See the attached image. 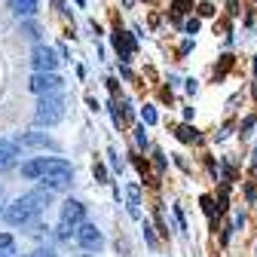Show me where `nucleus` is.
Returning <instances> with one entry per match:
<instances>
[{
	"mask_svg": "<svg viewBox=\"0 0 257 257\" xmlns=\"http://www.w3.org/2000/svg\"><path fill=\"white\" fill-rule=\"evenodd\" d=\"M19 144H28V147H55L46 135H22Z\"/></svg>",
	"mask_w": 257,
	"mask_h": 257,
	"instance_id": "nucleus-11",
	"label": "nucleus"
},
{
	"mask_svg": "<svg viewBox=\"0 0 257 257\" xmlns=\"http://www.w3.org/2000/svg\"><path fill=\"white\" fill-rule=\"evenodd\" d=\"M31 257H55V254H52V251L46 248V251H34V254H31Z\"/></svg>",
	"mask_w": 257,
	"mask_h": 257,
	"instance_id": "nucleus-14",
	"label": "nucleus"
},
{
	"mask_svg": "<svg viewBox=\"0 0 257 257\" xmlns=\"http://www.w3.org/2000/svg\"><path fill=\"white\" fill-rule=\"evenodd\" d=\"M10 254H13V236L0 233V257H10Z\"/></svg>",
	"mask_w": 257,
	"mask_h": 257,
	"instance_id": "nucleus-12",
	"label": "nucleus"
},
{
	"mask_svg": "<svg viewBox=\"0 0 257 257\" xmlns=\"http://www.w3.org/2000/svg\"><path fill=\"white\" fill-rule=\"evenodd\" d=\"M77 242H80L86 251H98V248L104 245L101 230L95 227V223H80V227H77Z\"/></svg>",
	"mask_w": 257,
	"mask_h": 257,
	"instance_id": "nucleus-6",
	"label": "nucleus"
},
{
	"mask_svg": "<svg viewBox=\"0 0 257 257\" xmlns=\"http://www.w3.org/2000/svg\"><path fill=\"white\" fill-rule=\"evenodd\" d=\"M83 217H86V208H83V202H77V199H68L61 205V236H68L71 230L77 233V227L83 223Z\"/></svg>",
	"mask_w": 257,
	"mask_h": 257,
	"instance_id": "nucleus-3",
	"label": "nucleus"
},
{
	"mask_svg": "<svg viewBox=\"0 0 257 257\" xmlns=\"http://www.w3.org/2000/svg\"><path fill=\"white\" fill-rule=\"evenodd\" d=\"M40 181L52 193L64 190V187H71V181H74V169H71V163H64V159H58V156H46V172H43Z\"/></svg>",
	"mask_w": 257,
	"mask_h": 257,
	"instance_id": "nucleus-1",
	"label": "nucleus"
},
{
	"mask_svg": "<svg viewBox=\"0 0 257 257\" xmlns=\"http://www.w3.org/2000/svg\"><path fill=\"white\" fill-rule=\"evenodd\" d=\"M22 37H28V40H37V37H40V28H37L34 22H25V25H22Z\"/></svg>",
	"mask_w": 257,
	"mask_h": 257,
	"instance_id": "nucleus-13",
	"label": "nucleus"
},
{
	"mask_svg": "<svg viewBox=\"0 0 257 257\" xmlns=\"http://www.w3.org/2000/svg\"><path fill=\"white\" fill-rule=\"evenodd\" d=\"M40 211L34 208V205H31L28 202V196H22V199H16L10 208H7V220L13 223V227H22V223H28V220H34Z\"/></svg>",
	"mask_w": 257,
	"mask_h": 257,
	"instance_id": "nucleus-4",
	"label": "nucleus"
},
{
	"mask_svg": "<svg viewBox=\"0 0 257 257\" xmlns=\"http://www.w3.org/2000/svg\"><path fill=\"white\" fill-rule=\"evenodd\" d=\"M28 89L34 92V95H46V92H58L61 89V77L55 71H37L34 77H31Z\"/></svg>",
	"mask_w": 257,
	"mask_h": 257,
	"instance_id": "nucleus-5",
	"label": "nucleus"
},
{
	"mask_svg": "<svg viewBox=\"0 0 257 257\" xmlns=\"http://www.w3.org/2000/svg\"><path fill=\"white\" fill-rule=\"evenodd\" d=\"M43 172H46V156H37V159H31V163H25V166H22V175H25L28 181L43 178Z\"/></svg>",
	"mask_w": 257,
	"mask_h": 257,
	"instance_id": "nucleus-9",
	"label": "nucleus"
},
{
	"mask_svg": "<svg viewBox=\"0 0 257 257\" xmlns=\"http://www.w3.org/2000/svg\"><path fill=\"white\" fill-rule=\"evenodd\" d=\"M31 64H34V71H55L58 68V58L49 46H34V52H31Z\"/></svg>",
	"mask_w": 257,
	"mask_h": 257,
	"instance_id": "nucleus-7",
	"label": "nucleus"
},
{
	"mask_svg": "<svg viewBox=\"0 0 257 257\" xmlns=\"http://www.w3.org/2000/svg\"><path fill=\"white\" fill-rule=\"evenodd\" d=\"M10 13L19 19H28L37 13V0H10Z\"/></svg>",
	"mask_w": 257,
	"mask_h": 257,
	"instance_id": "nucleus-10",
	"label": "nucleus"
},
{
	"mask_svg": "<svg viewBox=\"0 0 257 257\" xmlns=\"http://www.w3.org/2000/svg\"><path fill=\"white\" fill-rule=\"evenodd\" d=\"M144 119H147V122H153V119H156V113H153L150 107H144Z\"/></svg>",
	"mask_w": 257,
	"mask_h": 257,
	"instance_id": "nucleus-15",
	"label": "nucleus"
},
{
	"mask_svg": "<svg viewBox=\"0 0 257 257\" xmlns=\"http://www.w3.org/2000/svg\"><path fill=\"white\" fill-rule=\"evenodd\" d=\"M61 116H64V98L58 92H46L37 104V110H34V122L37 125H55V122H61Z\"/></svg>",
	"mask_w": 257,
	"mask_h": 257,
	"instance_id": "nucleus-2",
	"label": "nucleus"
},
{
	"mask_svg": "<svg viewBox=\"0 0 257 257\" xmlns=\"http://www.w3.org/2000/svg\"><path fill=\"white\" fill-rule=\"evenodd\" d=\"M19 159V141H0V172L16 166Z\"/></svg>",
	"mask_w": 257,
	"mask_h": 257,
	"instance_id": "nucleus-8",
	"label": "nucleus"
}]
</instances>
